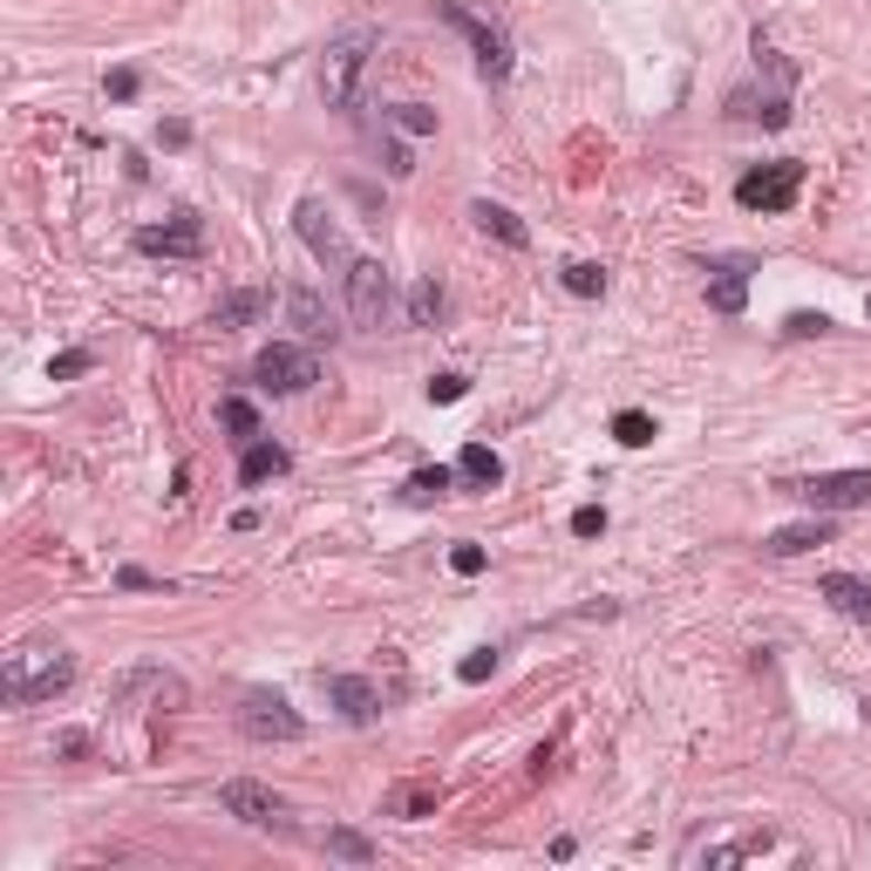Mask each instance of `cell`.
Listing matches in <instances>:
<instances>
[{
  "label": "cell",
  "mask_w": 871,
  "mask_h": 871,
  "mask_svg": "<svg viewBox=\"0 0 871 871\" xmlns=\"http://www.w3.org/2000/svg\"><path fill=\"white\" fill-rule=\"evenodd\" d=\"M96 368V354L89 347H68V354H55L49 362V381H75V375H89Z\"/></svg>",
  "instance_id": "32"
},
{
  "label": "cell",
  "mask_w": 871,
  "mask_h": 871,
  "mask_svg": "<svg viewBox=\"0 0 871 871\" xmlns=\"http://www.w3.org/2000/svg\"><path fill=\"white\" fill-rule=\"evenodd\" d=\"M470 218H477V232H491V239L510 246V252H525V246H531L525 218H518V212H504V205H491V197H477V205H470Z\"/></svg>",
  "instance_id": "18"
},
{
  "label": "cell",
  "mask_w": 871,
  "mask_h": 871,
  "mask_svg": "<svg viewBox=\"0 0 871 871\" xmlns=\"http://www.w3.org/2000/svg\"><path fill=\"white\" fill-rule=\"evenodd\" d=\"M559 280H566V293H572V300H600V293H606V266H592V259H572V266L559 272Z\"/></svg>",
  "instance_id": "24"
},
{
  "label": "cell",
  "mask_w": 871,
  "mask_h": 871,
  "mask_svg": "<svg viewBox=\"0 0 871 871\" xmlns=\"http://www.w3.org/2000/svg\"><path fill=\"white\" fill-rule=\"evenodd\" d=\"M824 600L838 606L845 620H858V626H871V579H858V572H824Z\"/></svg>",
  "instance_id": "15"
},
{
  "label": "cell",
  "mask_w": 871,
  "mask_h": 871,
  "mask_svg": "<svg viewBox=\"0 0 871 871\" xmlns=\"http://www.w3.org/2000/svg\"><path fill=\"white\" fill-rule=\"evenodd\" d=\"M600 531H606V510L600 504H579L572 510V538H600Z\"/></svg>",
  "instance_id": "36"
},
{
  "label": "cell",
  "mask_w": 871,
  "mask_h": 871,
  "mask_svg": "<svg viewBox=\"0 0 871 871\" xmlns=\"http://www.w3.org/2000/svg\"><path fill=\"white\" fill-rule=\"evenodd\" d=\"M287 321L300 327V341H334V313L321 307V293H313V287H293L287 293Z\"/></svg>",
  "instance_id": "17"
},
{
  "label": "cell",
  "mask_w": 871,
  "mask_h": 871,
  "mask_svg": "<svg viewBox=\"0 0 871 871\" xmlns=\"http://www.w3.org/2000/svg\"><path fill=\"white\" fill-rule=\"evenodd\" d=\"M729 116H756V109H749V89H735V96H729ZM763 123H770V130H783V123H789V96H763Z\"/></svg>",
  "instance_id": "27"
},
{
  "label": "cell",
  "mask_w": 871,
  "mask_h": 871,
  "mask_svg": "<svg viewBox=\"0 0 871 871\" xmlns=\"http://www.w3.org/2000/svg\"><path fill=\"white\" fill-rule=\"evenodd\" d=\"M218 810L252 824V830H287V797H280V789H266V783H246V776L218 783Z\"/></svg>",
  "instance_id": "9"
},
{
  "label": "cell",
  "mask_w": 871,
  "mask_h": 871,
  "mask_svg": "<svg viewBox=\"0 0 871 871\" xmlns=\"http://www.w3.org/2000/svg\"><path fill=\"white\" fill-rule=\"evenodd\" d=\"M491 675H497V647H477V654L456 660V681H463V688H477V681H491Z\"/></svg>",
  "instance_id": "29"
},
{
  "label": "cell",
  "mask_w": 871,
  "mask_h": 871,
  "mask_svg": "<svg viewBox=\"0 0 871 871\" xmlns=\"http://www.w3.org/2000/svg\"><path fill=\"white\" fill-rule=\"evenodd\" d=\"M293 470V456L280 450V443H246V456H239V491H259V484H272V477H287Z\"/></svg>",
  "instance_id": "16"
},
{
  "label": "cell",
  "mask_w": 871,
  "mask_h": 871,
  "mask_svg": "<svg viewBox=\"0 0 871 871\" xmlns=\"http://www.w3.org/2000/svg\"><path fill=\"white\" fill-rule=\"evenodd\" d=\"M864 313H871V300H864Z\"/></svg>",
  "instance_id": "41"
},
{
  "label": "cell",
  "mask_w": 871,
  "mask_h": 871,
  "mask_svg": "<svg viewBox=\"0 0 871 871\" xmlns=\"http://www.w3.org/2000/svg\"><path fill=\"white\" fill-rule=\"evenodd\" d=\"M83 749H89V735H75V729H68V735H55V756H83Z\"/></svg>",
  "instance_id": "40"
},
{
  "label": "cell",
  "mask_w": 871,
  "mask_h": 871,
  "mask_svg": "<svg viewBox=\"0 0 871 871\" xmlns=\"http://www.w3.org/2000/svg\"><path fill=\"white\" fill-rule=\"evenodd\" d=\"M810 545H830V510H810V518H797V525H783V531L763 538L770 559H797V551H810Z\"/></svg>",
  "instance_id": "13"
},
{
  "label": "cell",
  "mask_w": 871,
  "mask_h": 871,
  "mask_svg": "<svg viewBox=\"0 0 871 871\" xmlns=\"http://www.w3.org/2000/svg\"><path fill=\"white\" fill-rule=\"evenodd\" d=\"M157 143H171V150H184V143H191V123H178V116H171V123H164V130H157Z\"/></svg>",
  "instance_id": "38"
},
{
  "label": "cell",
  "mask_w": 871,
  "mask_h": 871,
  "mask_svg": "<svg viewBox=\"0 0 871 871\" xmlns=\"http://www.w3.org/2000/svg\"><path fill=\"white\" fill-rule=\"evenodd\" d=\"M484 566H491V559H484V545H470V538H463V545L450 551V572H456V579H477Z\"/></svg>",
  "instance_id": "34"
},
{
  "label": "cell",
  "mask_w": 871,
  "mask_h": 871,
  "mask_svg": "<svg viewBox=\"0 0 871 871\" xmlns=\"http://www.w3.org/2000/svg\"><path fill=\"white\" fill-rule=\"evenodd\" d=\"M327 851L347 858V864H368V858H375V845L362 838V830H327Z\"/></svg>",
  "instance_id": "30"
},
{
  "label": "cell",
  "mask_w": 871,
  "mask_h": 871,
  "mask_svg": "<svg viewBox=\"0 0 871 871\" xmlns=\"http://www.w3.org/2000/svg\"><path fill=\"white\" fill-rule=\"evenodd\" d=\"M388 123H395V130H409V137H429V130H436V109H429V103H395V109H388Z\"/></svg>",
  "instance_id": "28"
},
{
  "label": "cell",
  "mask_w": 871,
  "mask_h": 871,
  "mask_svg": "<svg viewBox=\"0 0 871 871\" xmlns=\"http://www.w3.org/2000/svg\"><path fill=\"white\" fill-rule=\"evenodd\" d=\"M103 96H109V103H130V96H137V68H109Z\"/></svg>",
  "instance_id": "37"
},
{
  "label": "cell",
  "mask_w": 871,
  "mask_h": 871,
  "mask_svg": "<svg viewBox=\"0 0 871 871\" xmlns=\"http://www.w3.org/2000/svg\"><path fill=\"white\" fill-rule=\"evenodd\" d=\"M327 701L341 708L347 722H375V716H381V695H375V681H362V675H327Z\"/></svg>",
  "instance_id": "14"
},
{
  "label": "cell",
  "mask_w": 871,
  "mask_h": 871,
  "mask_svg": "<svg viewBox=\"0 0 871 871\" xmlns=\"http://www.w3.org/2000/svg\"><path fill=\"white\" fill-rule=\"evenodd\" d=\"M450 484H456V463H422L402 477V504H436V497H450Z\"/></svg>",
  "instance_id": "20"
},
{
  "label": "cell",
  "mask_w": 871,
  "mask_h": 871,
  "mask_svg": "<svg viewBox=\"0 0 871 871\" xmlns=\"http://www.w3.org/2000/svg\"><path fill=\"white\" fill-rule=\"evenodd\" d=\"M375 49H381L375 28H347V34L327 42V55H321V96H327V109H354V103H362V75H368Z\"/></svg>",
  "instance_id": "2"
},
{
  "label": "cell",
  "mask_w": 871,
  "mask_h": 871,
  "mask_svg": "<svg viewBox=\"0 0 871 871\" xmlns=\"http://www.w3.org/2000/svg\"><path fill=\"white\" fill-rule=\"evenodd\" d=\"M137 252L143 259H197V252H205V218L178 212L171 225H143L137 232Z\"/></svg>",
  "instance_id": "11"
},
{
  "label": "cell",
  "mask_w": 871,
  "mask_h": 871,
  "mask_svg": "<svg viewBox=\"0 0 871 871\" xmlns=\"http://www.w3.org/2000/svg\"><path fill=\"white\" fill-rule=\"evenodd\" d=\"M239 729H246L252 742H300V735H307V716H300L287 695L252 688V695L239 701Z\"/></svg>",
  "instance_id": "7"
},
{
  "label": "cell",
  "mask_w": 871,
  "mask_h": 871,
  "mask_svg": "<svg viewBox=\"0 0 871 871\" xmlns=\"http://www.w3.org/2000/svg\"><path fill=\"white\" fill-rule=\"evenodd\" d=\"M259 307H266V293H232V300L218 307V327H246Z\"/></svg>",
  "instance_id": "31"
},
{
  "label": "cell",
  "mask_w": 871,
  "mask_h": 871,
  "mask_svg": "<svg viewBox=\"0 0 871 871\" xmlns=\"http://www.w3.org/2000/svg\"><path fill=\"white\" fill-rule=\"evenodd\" d=\"M252 381L266 395H307L321 381V362H313V347H300V341H266L252 354Z\"/></svg>",
  "instance_id": "6"
},
{
  "label": "cell",
  "mask_w": 871,
  "mask_h": 871,
  "mask_svg": "<svg viewBox=\"0 0 871 871\" xmlns=\"http://www.w3.org/2000/svg\"><path fill=\"white\" fill-rule=\"evenodd\" d=\"M456 484H470V491H497V484H504V456H497L491 443H463V456H456Z\"/></svg>",
  "instance_id": "19"
},
{
  "label": "cell",
  "mask_w": 871,
  "mask_h": 871,
  "mask_svg": "<svg viewBox=\"0 0 871 871\" xmlns=\"http://www.w3.org/2000/svg\"><path fill=\"white\" fill-rule=\"evenodd\" d=\"M436 804H443V789H436V783H409V789H395V797H388V817H429Z\"/></svg>",
  "instance_id": "23"
},
{
  "label": "cell",
  "mask_w": 871,
  "mask_h": 871,
  "mask_svg": "<svg viewBox=\"0 0 871 871\" xmlns=\"http://www.w3.org/2000/svg\"><path fill=\"white\" fill-rule=\"evenodd\" d=\"M293 232L307 239V252L321 259V266H334V272H347V259H354V246H347V232L334 225V212L321 205V197H300L293 205Z\"/></svg>",
  "instance_id": "10"
},
{
  "label": "cell",
  "mask_w": 871,
  "mask_h": 871,
  "mask_svg": "<svg viewBox=\"0 0 871 871\" xmlns=\"http://www.w3.org/2000/svg\"><path fill=\"white\" fill-rule=\"evenodd\" d=\"M157 701V708H184V681L164 675V667H130L123 681H116V708H137V701Z\"/></svg>",
  "instance_id": "12"
},
{
  "label": "cell",
  "mask_w": 871,
  "mask_h": 871,
  "mask_svg": "<svg viewBox=\"0 0 871 871\" xmlns=\"http://www.w3.org/2000/svg\"><path fill=\"white\" fill-rule=\"evenodd\" d=\"M68 681H75V660H68V647H49V641H28V647H14L8 660H0V695H8L14 708L55 701Z\"/></svg>",
  "instance_id": "1"
},
{
  "label": "cell",
  "mask_w": 871,
  "mask_h": 871,
  "mask_svg": "<svg viewBox=\"0 0 871 871\" xmlns=\"http://www.w3.org/2000/svg\"><path fill=\"white\" fill-rule=\"evenodd\" d=\"M742 300H749V259H729V266H716V287H708V307H716V313H742Z\"/></svg>",
  "instance_id": "21"
},
{
  "label": "cell",
  "mask_w": 871,
  "mask_h": 871,
  "mask_svg": "<svg viewBox=\"0 0 871 871\" xmlns=\"http://www.w3.org/2000/svg\"><path fill=\"white\" fill-rule=\"evenodd\" d=\"M789 497H804L810 510H858V504H871V470H824V477H804V484H783Z\"/></svg>",
  "instance_id": "8"
},
{
  "label": "cell",
  "mask_w": 871,
  "mask_h": 871,
  "mask_svg": "<svg viewBox=\"0 0 871 871\" xmlns=\"http://www.w3.org/2000/svg\"><path fill=\"white\" fill-rule=\"evenodd\" d=\"M436 21H450V28L463 34V42L477 49V68H484V83H510V68H518V62H510V34H504L497 21L470 14L463 0H436Z\"/></svg>",
  "instance_id": "4"
},
{
  "label": "cell",
  "mask_w": 871,
  "mask_h": 871,
  "mask_svg": "<svg viewBox=\"0 0 871 871\" xmlns=\"http://www.w3.org/2000/svg\"><path fill=\"white\" fill-rule=\"evenodd\" d=\"M341 293H347V321H354V327H368V334L388 321V307H395L388 266H381V259H368V252H354V259H347V272H341Z\"/></svg>",
  "instance_id": "5"
},
{
  "label": "cell",
  "mask_w": 871,
  "mask_h": 871,
  "mask_svg": "<svg viewBox=\"0 0 871 871\" xmlns=\"http://www.w3.org/2000/svg\"><path fill=\"white\" fill-rule=\"evenodd\" d=\"M797 197H804V164H797V157H776V164H756V171L735 178V205L742 212L776 218V212L797 205Z\"/></svg>",
  "instance_id": "3"
},
{
  "label": "cell",
  "mask_w": 871,
  "mask_h": 871,
  "mask_svg": "<svg viewBox=\"0 0 871 871\" xmlns=\"http://www.w3.org/2000/svg\"><path fill=\"white\" fill-rule=\"evenodd\" d=\"M463 395H470V375H456V368L429 375V402H463Z\"/></svg>",
  "instance_id": "33"
},
{
  "label": "cell",
  "mask_w": 871,
  "mask_h": 871,
  "mask_svg": "<svg viewBox=\"0 0 871 871\" xmlns=\"http://www.w3.org/2000/svg\"><path fill=\"white\" fill-rule=\"evenodd\" d=\"M443 313H450V293H443V280L429 272V280H416V287H409V321H416V327H436Z\"/></svg>",
  "instance_id": "22"
},
{
  "label": "cell",
  "mask_w": 871,
  "mask_h": 871,
  "mask_svg": "<svg viewBox=\"0 0 871 871\" xmlns=\"http://www.w3.org/2000/svg\"><path fill=\"white\" fill-rule=\"evenodd\" d=\"M783 334H789V341H810V334H830V313H789V321H783Z\"/></svg>",
  "instance_id": "35"
},
{
  "label": "cell",
  "mask_w": 871,
  "mask_h": 871,
  "mask_svg": "<svg viewBox=\"0 0 871 871\" xmlns=\"http://www.w3.org/2000/svg\"><path fill=\"white\" fill-rule=\"evenodd\" d=\"M613 443L647 450V443H654V416H647V409H620V416H613Z\"/></svg>",
  "instance_id": "25"
},
{
  "label": "cell",
  "mask_w": 871,
  "mask_h": 871,
  "mask_svg": "<svg viewBox=\"0 0 871 871\" xmlns=\"http://www.w3.org/2000/svg\"><path fill=\"white\" fill-rule=\"evenodd\" d=\"M116 585H130V592H143V585H157L143 566H123V572H116Z\"/></svg>",
  "instance_id": "39"
},
{
  "label": "cell",
  "mask_w": 871,
  "mask_h": 871,
  "mask_svg": "<svg viewBox=\"0 0 871 871\" xmlns=\"http://www.w3.org/2000/svg\"><path fill=\"white\" fill-rule=\"evenodd\" d=\"M218 422L239 436V443H252V436H259V409L246 402V395H225V402H218Z\"/></svg>",
  "instance_id": "26"
}]
</instances>
